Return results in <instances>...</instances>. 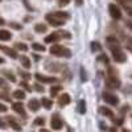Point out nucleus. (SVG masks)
<instances>
[{
	"mask_svg": "<svg viewBox=\"0 0 132 132\" xmlns=\"http://www.w3.org/2000/svg\"><path fill=\"white\" fill-rule=\"evenodd\" d=\"M57 33L60 35V37H61V38H71L70 32H68V30H58Z\"/></svg>",
	"mask_w": 132,
	"mask_h": 132,
	"instance_id": "nucleus-27",
	"label": "nucleus"
},
{
	"mask_svg": "<svg viewBox=\"0 0 132 132\" xmlns=\"http://www.w3.org/2000/svg\"><path fill=\"white\" fill-rule=\"evenodd\" d=\"M9 25L12 27V28H15V29H21V25L20 24H16V23H11Z\"/></svg>",
	"mask_w": 132,
	"mask_h": 132,
	"instance_id": "nucleus-38",
	"label": "nucleus"
},
{
	"mask_svg": "<svg viewBox=\"0 0 132 132\" xmlns=\"http://www.w3.org/2000/svg\"><path fill=\"white\" fill-rule=\"evenodd\" d=\"M45 17H46V21L50 25H53V27H61V25L65 24V21H66L63 19H60L58 16H56L54 13H48Z\"/></svg>",
	"mask_w": 132,
	"mask_h": 132,
	"instance_id": "nucleus-3",
	"label": "nucleus"
},
{
	"mask_svg": "<svg viewBox=\"0 0 132 132\" xmlns=\"http://www.w3.org/2000/svg\"><path fill=\"white\" fill-rule=\"evenodd\" d=\"M40 106H41L40 101H38V99H35V98L30 99L29 103H28V107H29L30 111H37V110L40 108Z\"/></svg>",
	"mask_w": 132,
	"mask_h": 132,
	"instance_id": "nucleus-12",
	"label": "nucleus"
},
{
	"mask_svg": "<svg viewBox=\"0 0 132 132\" xmlns=\"http://www.w3.org/2000/svg\"><path fill=\"white\" fill-rule=\"evenodd\" d=\"M60 90H61V86H53L52 89H50V95L52 96H56L60 93Z\"/></svg>",
	"mask_w": 132,
	"mask_h": 132,
	"instance_id": "nucleus-30",
	"label": "nucleus"
},
{
	"mask_svg": "<svg viewBox=\"0 0 132 132\" xmlns=\"http://www.w3.org/2000/svg\"><path fill=\"white\" fill-rule=\"evenodd\" d=\"M58 40H61V37H60V35H58L57 32H53V33H50L48 37H45V42H48V44L57 42Z\"/></svg>",
	"mask_w": 132,
	"mask_h": 132,
	"instance_id": "nucleus-14",
	"label": "nucleus"
},
{
	"mask_svg": "<svg viewBox=\"0 0 132 132\" xmlns=\"http://www.w3.org/2000/svg\"><path fill=\"white\" fill-rule=\"evenodd\" d=\"M111 52H112V57H114V61H115V62H119V63L126 62L127 57H126L124 52L120 49L119 46H112V48H111Z\"/></svg>",
	"mask_w": 132,
	"mask_h": 132,
	"instance_id": "nucleus-2",
	"label": "nucleus"
},
{
	"mask_svg": "<svg viewBox=\"0 0 132 132\" xmlns=\"http://www.w3.org/2000/svg\"><path fill=\"white\" fill-rule=\"evenodd\" d=\"M54 15H56V16H58L60 19H63V20H68V19L70 17V15H69L68 12H62V11H58V12H56Z\"/></svg>",
	"mask_w": 132,
	"mask_h": 132,
	"instance_id": "nucleus-28",
	"label": "nucleus"
},
{
	"mask_svg": "<svg viewBox=\"0 0 132 132\" xmlns=\"http://www.w3.org/2000/svg\"><path fill=\"white\" fill-rule=\"evenodd\" d=\"M70 103V95L69 94H62L61 96H60V99H58V104L62 107V106H68Z\"/></svg>",
	"mask_w": 132,
	"mask_h": 132,
	"instance_id": "nucleus-15",
	"label": "nucleus"
},
{
	"mask_svg": "<svg viewBox=\"0 0 132 132\" xmlns=\"http://www.w3.org/2000/svg\"><path fill=\"white\" fill-rule=\"evenodd\" d=\"M41 132H50V131H48V129H41Z\"/></svg>",
	"mask_w": 132,
	"mask_h": 132,
	"instance_id": "nucleus-49",
	"label": "nucleus"
},
{
	"mask_svg": "<svg viewBox=\"0 0 132 132\" xmlns=\"http://www.w3.org/2000/svg\"><path fill=\"white\" fill-rule=\"evenodd\" d=\"M44 123H45V119L44 118H36V120H35L36 126H44Z\"/></svg>",
	"mask_w": 132,
	"mask_h": 132,
	"instance_id": "nucleus-32",
	"label": "nucleus"
},
{
	"mask_svg": "<svg viewBox=\"0 0 132 132\" xmlns=\"http://www.w3.org/2000/svg\"><path fill=\"white\" fill-rule=\"evenodd\" d=\"M122 123H123V119H122V118H119V119H115V120H114V124H115V126H120Z\"/></svg>",
	"mask_w": 132,
	"mask_h": 132,
	"instance_id": "nucleus-35",
	"label": "nucleus"
},
{
	"mask_svg": "<svg viewBox=\"0 0 132 132\" xmlns=\"http://www.w3.org/2000/svg\"><path fill=\"white\" fill-rule=\"evenodd\" d=\"M99 60H101V61H103V62H108V60H107V56H104V54H102V56L101 57H99Z\"/></svg>",
	"mask_w": 132,
	"mask_h": 132,
	"instance_id": "nucleus-41",
	"label": "nucleus"
},
{
	"mask_svg": "<svg viewBox=\"0 0 132 132\" xmlns=\"http://www.w3.org/2000/svg\"><path fill=\"white\" fill-rule=\"evenodd\" d=\"M75 3H77V5H82L83 0H75Z\"/></svg>",
	"mask_w": 132,
	"mask_h": 132,
	"instance_id": "nucleus-47",
	"label": "nucleus"
},
{
	"mask_svg": "<svg viewBox=\"0 0 132 132\" xmlns=\"http://www.w3.org/2000/svg\"><path fill=\"white\" fill-rule=\"evenodd\" d=\"M103 99L111 106H118L119 104V98L115 95V94H111V93H103Z\"/></svg>",
	"mask_w": 132,
	"mask_h": 132,
	"instance_id": "nucleus-5",
	"label": "nucleus"
},
{
	"mask_svg": "<svg viewBox=\"0 0 132 132\" xmlns=\"http://www.w3.org/2000/svg\"><path fill=\"white\" fill-rule=\"evenodd\" d=\"M127 49L132 53V40H129V41L127 42Z\"/></svg>",
	"mask_w": 132,
	"mask_h": 132,
	"instance_id": "nucleus-39",
	"label": "nucleus"
},
{
	"mask_svg": "<svg viewBox=\"0 0 132 132\" xmlns=\"http://www.w3.org/2000/svg\"><path fill=\"white\" fill-rule=\"evenodd\" d=\"M5 23V21H4V19H2V17H0V25H3Z\"/></svg>",
	"mask_w": 132,
	"mask_h": 132,
	"instance_id": "nucleus-48",
	"label": "nucleus"
},
{
	"mask_svg": "<svg viewBox=\"0 0 132 132\" xmlns=\"http://www.w3.org/2000/svg\"><path fill=\"white\" fill-rule=\"evenodd\" d=\"M5 120L8 122V124L12 127L15 131H21V126H20V123L17 122V120L15 119V118H12V116H7L5 118Z\"/></svg>",
	"mask_w": 132,
	"mask_h": 132,
	"instance_id": "nucleus-9",
	"label": "nucleus"
},
{
	"mask_svg": "<svg viewBox=\"0 0 132 132\" xmlns=\"http://www.w3.org/2000/svg\"><path fill=\"white\" fill-rule=\"evenodd\" d=\"M20 60H21V63H23V66H24L25 69H29V68H30V61H29V58H28V57L23 56Z\"/></svg>",
	"mask_w": 132,
	"mask_h": 132,
	"instance_id": "nucleus-25",
	"label": "nucleus"
},
{
	"mask_svg": "<svg viewBox=\"0 0 132 132\" xmlns=\"http://www.w3.org/2000/svg\"><path fill=\"white\" fill-rule=\"evenodd\" d=\"M0 2H2V0H0Z\"/></svg>",
	"mask_w": 132,
	"mask_h": 132,
	"instance_id": "nucleus-52",
	"label": "nucleus"
},
{
	"mask_svg": "<svg viewBox=\"0 0 132 132\" xmlns=\"http://www.w3.org/2000/svg\"><path fill=\"white\" fill-rule=\"evenodd\" d=\"M78 111H79V114H82V115L86 112V102L83 101V99H81L79 103H78Z\"/></svg>",
	"mask_w": 132,
	"mask_h": 132,
	"instance_id": "nucleus-23",
	"label": "nucleus"
},
{
	"mask_svg": "<svg viewBox=\"0 0 132 132\" xmlns=\"http://www.w3.org/2000/svg\"><path fill=\"white\" fill-rule=\"evenodd\" d=\"M5 90H0V99H5V101H9V96L7 93H4Z\"/></svg>",
	"mask_w": 132,
	"mask_h": 132,
	"instance_id": "nucleus-34",
	"label": "nucleus"
},
{
	"mask_svg": "<svg viewBox=\"0 0 132 132\" xmlns=\"http://www.w3.org/2000/svg\"><path fill=\"white\" fill-rule=\"evenodd\" d=\"M123 132H131V131H128V129H123Z\"/></svg>",
	"mask_w": 132,
	"mask_h": 132,
	"instance_id": "nucleus-51",
	"label": "nucleus"
},
{
	"mask_svg": "<svg viewBox=\"0 0 132 132\" xmlns=\"http://www.w3.org/2000/svg\"><path fill=\"white\" fill-rule=\"evenodd\" d=\"M107 42H108L110 48H112V46H118V45H119L118 38H116V37H114V36H108V37H107Z\"/></svg>",
	"mask_w": 132,
	"mask_h": 132,
	"instance_id": "nucleus-20",
	"label": "nucleus"
},
{
	"mask_svg": "<svg viewBox=\"0 0 132 132\" xmlns=\"http://www.w3.org/2000/svg\"><path fill=\"white\" fill-rule=\"evenodd\" d=\"M11 38H12L11 32H8L5 29H0V41H9Z\"/></svg>",
	"mask_w": 132,
	"mask_h": 132,
	"instance_id": "nucleus-16",
	"label": "nucleus"
},
{
	"mask_svg": "<svg viewBox=\"0 0 132 132\" xmlns=\"http://www.w3.org/2000/svg\"><path fill=\"white\" fill-rule=\"evenodd\" d=\"M120 79L118 78L116 75H108L107 79H106V86L108 87V89H119L120 87Z\"/></svg>",
	"mask_w": 132,
	"mask_h": 132,
	"instance_id": "nucleus-4",
	"label": "nucleus"
},
{
	"mask_svg": "<svg viewBox=\"0 0 132 132\" xmlns=\"http://www.w3.org/2000/svg\"><path fill=\"white\" fill-rule=\"evenodd\" d=\"M99 111H101V114L104 115V116H108V118H112L114 116V112L110 108H107V107H101V108H99Z\"/></svg>",
	"mask_w": 132,
	"mask_h": 132,
	"instance_id": "nucleus-19",
	"label": "nucleus"
},
{
	"mask_svg": "<svg viewBox=\"0 0 132 132\" xmlns=\"http://www.w3.org/2000/svg\"><path fill=\"white\" fill-rule=\"evenodd\" d=\"M3 62H4V60H3V58H0V63H3Z\"/></svg>",
	"mask_w": 132,
	"mask_h": 132,
	"instance_id": "nucleus-50",
	"label": "nucleus"
},
{
	"mask_svg": "<svg viewBox=\"0 0 132 132\" xmlns=\"http://www.w3.org/2000/svg\"><path fill=\"white\" fill-rule=\"evenodd\" d=\"M108 9H110V15H111L112 19L119 20L120 17H122V12H120V8H119L116 4H110Z\"/></svg>",
	"mask_w": 132,
	"mask_h": 132,
	"instance_id": "nucleus-6",
	"label": "nucleus"
},
{
	"mask_svg": "<svg viewBox=\"0 0 132 132\" xmlns=\"http://www.w3.org/2000/svg\"><path fill=\"white\" fill-rule=\"evenodd\" d=\"M40 103H41L44 107H45V108H50V107H52V104H53V102L50 101L49 98H42L41 101H40Z\"/></svg>",
	"mask_w": 132,
	"mask_h": 132,
	"instance_id": "nucleus-22",
	"label": "nucleus"
},
{
	"mask_svg": "<svg viewBox=\"0 0 132 132\" xmlns=\"http://www.w3.org/2000/svg\"><path fill=\"white\" fill-rule=\"evenodd\" d=\"M50 54H53V56H57V57H66L69 58L71 56V52L65 48V46H61V45H53L50 48Z\"/></svg>",
	"mask_w": 132,
	"mask_h": 132,
	"instance_id": "nucleus-1",
	"label": "nucleus"
},
{
	"mask_svg": "<svg viewBox=\"0 0 132 132\" xmlns=\"http://www.w3.org/2000/svg\"><path fill=\"white\" fill-rule=\"evenodd\" d=\"M50 126L53 129H61L62 126H63V122L61 120V118L56 114V115H53L52 116V122H50Z\"/></svg>",
	"mask_w": 132,
	"mask_h": 132,
	"instance_id": "nucleus-8",
	"label": "nucleus"
},
{
	"mask_svg": "<svg viewBox=\"0 0 132 132\" xmlns=\"http://www.w3.org/2000/svg\"><path fill=\"white\" fill-rule=\"evenodd\" d=\"M32 48L35 49V50H37V52H45V46L41 45V44H37V42L32 44Z\"/></svg>",
	"mask_w": 132,
	"mask_h": 132,
	"instance_id": "nucleus-29",
	"label": "nucleus"
},
{
	"mask_svg": "<svg viewBox=\"0 0 132 132\" xmlns=\"http://www.w3.org/2000/svg\"><path fill=\"white\" fill-rule=\"evenodd\" d=\"M46 69L49 71H61V69H63V66L57 62H53V63L49 62V63H46Z\"/></svg>",
	"mask_w": 132,
	"mask_h": 132,
	"instance_id": "nucleus-13",
	"label": "nucleus"
},
{
	"mask_svg": "<svg viewBox=\"0 0 132 132\" xmlns=\"http://www.w3.org/2000/svg\"><path fill=\"white\" fill-rule=\"evenodd\" d=\"M5 127H7V124L4 123V120H3L2 118H0V128H2V129H4Z\"/></svg>",
	"mask_w": 132,
	"mask_h": 132,
	"instance_id": "nucleus-40",
	"label": "nucleus"
},
{
	"mask_svg": "<svg viewBox=\"0 0 132 132\" xmlns=\"http://www.w3.org/2000/svg\"><path fill=\"white\" fill-rule=\"evenodd\" d=\"M13 98H16V99H24L25 98V93L23 90H15L13 91Z\"/></svg>",
	"mask_w": 132,
	"mask_h": 132,
	"instance_id": "nucleus-24",
	"label": "nucleus"
},
{
	"mask_svg": "<svg viewBox=\"0 0 132 132\" xmlns=\"http://www.w3.org/2000/svg\"><path fill=\"white\" fill-rule=\"evenodd\" d=\"M0 87H3V89H7V83L3 78H0Z\"/></svg>",
	"mask_w": 132,
	"mask_h": 132,
	"instance_id": "nucleus-37",
	"label": "nucleus"
},
{
	"mask_svg": "<svg viewBox=\"0 0 132 132\" xmlns=\"http://www.w3.org/2000/svg\"><path fill=\"white\" fill-rule=\"evenodd\" d=\"M15 48H16L17 50H23V52H27V50H28V46L25 45L24 42H16V44H15Z\"/></svg>",
	"mask_w": 132,
	"mask_h": 132,
	"instance_id": "nucleus-26",
	"label": "nucleus"
},
{
	"mask_svg": "<svg viewBox=\"0 0 132 132\" xmlns=\"http://www.w3.org/2000/svg\"><path fill=\"white\" fill-rule=\"evenodd\" d=\"M19 74H20L21 77H23L24 79H27V81L30 78V74H28V73H25V71H23V70H19Z\"/></svg>",
	"mask_w": 132,
	"mask_h": 132,
	"instance_id": "nucleus-33",
	"label": "nucleus"
},
{
	"mask_svg": "<svg viewBox=\"0 0 132 132\" xmlns=\"http://www.w3.org/2000/svg\"><path fill=\"white\" fill-rule=\"evenodd\" d=\"M91 49L95 52V50H101V44H99V42H91Z\"/></svg>",
	"mask_w": 132,
	"mask_h": 132,
	"instance_id": "nucleus-31",
	"label": "nucleus"
},
{
	"mask_svg": "<svg viewBox=\"0 0 132 132\" xmlns=\"http://www.w3.org/2000/svg\"><path fill=\"white\" fill-rule=\"evenodd\" d=\"M70 3V0H58V4L60 5H66V4H69Z\"/></svg>",
	"mask_w": 132,
	"mask_h": 132,
	"instance_id": "nucleus-36",
	"label": "nucleus"
},
{
	"mask_svg": "<svg viewBox=\"0 0 132 132\" xmlns=\"http://www.w3.org/2000/svg\"><path fill=\"white\" fill-rule=\"evenodd\" d=\"M35 89H36L37 91H44V87H41L40 85H35Z\"/></svg>",
	"mask_w": 132,
	"mask_h": 132,
	"instance_id": "nucleus-46",
	"label": "nucleus"
},
{
	"mask_svg": "<svg viewBox=\"0 0 132 132\" xmlns=\"http://www.w3.org/2000/svg\"><path fill=\"white\" fill-rule=\"evenodd\" d=\"M35 30H36L37 33H45V32L48 30V27H46L45 24H36V25H35Z\"/></svg>",
	"mask_w": 132,
	"mask_h": 132,
	"instance_id": "nucleus-21",
	"label": "nucleus"
},
{
	"mask_svg": "<svg viewBox=\"0 0 132 132\" xmlns=\"http://www.w3.org/2000/svg\"><path fill=\"white\" fill-rule=\"evenodd\" d=\"M2 74L7 79H9L11 82H16V77H15V74L13 73H11L9 70H7V69H4L3 71H2Z\"/></svg>",
	"mask_w": 132,
	"mask_h": 132,
	"instance_id": "nucleus-18",
	"label": "nucleus"
},
{
	"mask_svg": "<svg viewBox=\"0 0 132 132\" xmlns=\"http://www.w3.org/2000/svg\"><path fill=\"white\" fill-rule=\"evenodd\" d=\"M5 111H7V107L3 103H0V112H5Z\"/></svg>",
	"mask_w": 132,
	"mask_h": 132,
	"instance_id": "nucleus-43",
	"label": "nucleus"
},
{
	"mask_svg": "<svg viewBox=\"0 0 132 132\" xmlns=\"http://www.w3.org/2000/svg\"><path fill=\"white\" fill-rule=\"evenodd\" d=\"M0 49H2V50L7 54V56H9L11 58H17V53H16L15 49L8 48V46H5V45H0Z\"/></svg>",
	"mask_w": 132,
	"mask_h": 132,
	"instance_id": "nucleus-10",
	"label": "nucleus"
},
{
	"mask_svg": "<svg viewBox=\"0 0 132 132\" xmlns=\"http://www.w3.org/2000/svg\"><path fill=\"white\" fill-rule=\"evenodd\" d=\"M126 25H127L129 29H132V20H127V21H126Z\"/></svg>",
	"mask_w": 132,
	"mask_h": 132,
	"instance_id": "nucleus-45",
	"label": "nucleus"
},
{
	"mask_svg": "<svg viewBox=\"0 0 132 132\" xmlns=\"http://www.w3.org/2000/svg\"><path fill=\"white\" fill-rule=\"evenodd\" d=\"M120 2H122L124 9L127 11L129 15H132V0H120Z\"/></svg>",
	"mask_w": 132,
	"mask_h": 132,
	"instance_id": "nucleus-17",
	"label": "nucleus"
},
{
	"mask_svg": "<svg viewBox=\"0 0 132 132\" xmlns=\"http://www.w3.org/2000/svg\"><path fill=\"white\" fill-rule=\"evenodd\" d=\"M35 78L41 83H54V82L58 81L57 78H54V77H46V75H42V74H36Z\"/></svg>",
	"mask_w": 132,
	"mask_h": 132,
	"instance_id": "nucleus-7",
	"label": "nucleus"
},
{
	"mask_svg": "<svg viewBox=\"0 0 132 132\" xmlns=\"http://www.w3.org/2000/svg\"><path fill=\"white\" fill-rule=\"evenodd\" d=\"M21 86H23V87H25V89H27L28 91H32V87H30V86H28L25 82H23V83H21Z\"/></svg>",
	"mask_w": 132,
	"mask_h": 132,
	"instance_id": "nucleus-44",
	"label": "nucleus"
},
{
	"mask_svg": "<svg viewBox=\"0 0 132 132\" xmlns=\"http://www.w3.org/2000/svg\"><path fill=\"white\" fill-rule=\"evenodd\" d=\"M81 77H82V81L85 82V81H86V73L83 71V68L81 69Z\"/></svg>",
	"mask_w": 132,
	"mask_h": 132,
	"instance_id": "nucleus-42",
	"label": "nucleus"
},
{
	"mask_svg": "<svg viewBox=\"0 0 132 132\" xmlns=\"http://www.w3.org/2000/svg\"><path fill=\"white\" fill-rule=\"evenodd\" d=\"M13 111H16L19 115H21L23 118H25V116H27V114H25V110H24V106H23V103H20V102L13 103Z\"/></svg>",
	"mask_w": 132,
	"mask_h": 132,
	"instance_id": "nucleus-11",
	"label": "nucleus"
}]
</instances>
